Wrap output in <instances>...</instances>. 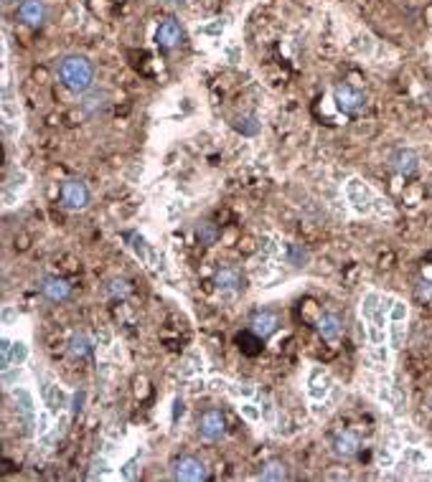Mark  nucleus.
Wrapping results in <instances>:
<instances>
[{
  "instance_id": "obj_16",
  "label": "nucleus",
  "mask_w": 432,
  "mask_h": 482,
  "mask_svg": "<svg viewBox=\"0 0 432 482\" xmlns=\"http://www.w3.org/2000/svg\"><path fill=\"white\" fill-rule=\"evenodd\" d=\"M196 236H199V241L204 246H214L219 241V226L211 224V221H204V224L196 226Z\"/></svg>"
},
{
  "instance_id": "obj_19",
  "label": "nucleus",
  "mask_w": 432,
  "mask_h": 482,
  "mask_svg": "<svg viewBox=\"0 0 432 482\" xmlns=\"http://www.w3.org/2000/svg\"><path fill=\"white\" fill-rule=\"evenodd\" d=\"M82 107L89 112V115H97V110H102V107H105V94H102V92L89 94V97L82 102Z\"/></svg>"
},
{
  "instance_id": "obj_8",
  "label": "nucleus",
  "mask_w": 432,
  "mask_h": 482,
  "mask_svg": "<svg viewBox=\"0 0 432 482\" xmlns=\"http://www.w3.org/2000/svg\"><path fill=\"white\" fill-rule=\"evenodd\" d=\"M155 38H158V46L163 48H175L181 46L183 41V28L178 21H173V18H168V21H163V23L158 26V33H155Z\"/></svg>"
},
{
  "instance_id": "obj_14",
  "label": "nucleus",
  "mask_w": 432,
  "mask_h": 482,
  "mask_svg": "<svg viewBox=\"0 0 432 482\" xmlns=\"http://www.w3.org/2000/svg\"><path fill=\"white\" fill-rule=\"evenodd\" d=\"M69 350L74 358H89V355H92V340H89L84 332H76V335L71 337Z\"/></svg>"
},
{
  "instance_id": "obj_9",
  "label": "nucleus",
  "mask_w": 432,
  "mask_h": 482,
  "mask_svg": "<svg viewBox=\"0 0 432 482\" xmlns=\"http://www.w3.org/2000/svg\"><path fill=\"white\" fill-rule=\"evenodd\" d=\"M216 287L224 292H240L245 290V274L240 272L237 267H222V269H216Z\"/></svg>"
},
{
  "instance_id": "obj_22",
  "label": "nucleus",
  "mask_w": 432,
  "mask_h": 482,
  "mask_svg": "<svg viewBox=\"0 0 432 482\" xmlns=\"http://www.w3.org/2000/svg\"><path fill=\"white\" fill-rule=\"evenodd\" d=\"M3 3H6V6H13V3H18V0H3Z\"/></svg>"
},
{
  "instance_id": "obj_20",
  "label": "nucleus",
  "mask_w": 432,
  "mask_h": 482,
  "mask_svg": "<svg viewBox=\"0 0 432 482\" xmlns=\"http://www.w3.org/2000/svg\"><path fill=\"white\" fill-rule=\"evenodd\" d=\"M290 262L295 264V267H305V262H308V251L292 244L290 246Z\"/></svg>"
},
{
  "instance_id": "obj_4",
  "label": "nucleus",
  "mask_w": 432,
  "mask_h": 482,
  "mask_svg": "<svg viewBox=\"0 0 432 482\" xmlns=\"http://www.w3.org/2000/svg\"><path fill=\"white\" fill-rule=\"evenodd\" d=\"M173 477L175 480H181V482H201V480L209 477V470H206V465L201 462V459L181 457V459H175Z\"/></svg>"
},
{
  "instance_id": "obj_1",
  "label": "nucleus",
  "mask_w": 432,
  "mask_h": 482,
  "mask_svg": "<svg viewBox=\"0 0 432 482\" xmlns=\"http://www.w3.org/2000/svg\"><path fill=\"white\" fill-rule=\"evenodd\" d=\"M58 82L74 94H87L94 84V66L84 56H66L58 64Z\"/></svg>"
},
{
  "instance_id": "obj_10",
  "label": "nucleus",
  "mask_w": 432,
  "mask_h": 482,
  "mask_svg": "<svg viewBox=\"0 0 432 482\" xmlns=\"http://www.w3.org/2000/svg\"><path fill=\"white\" fill-rule=\"evenodd\" d=\"M389 163L399 175H415L420 170V157L412 150H397L389 157Z\"/></svg>"
},
{
  "instance_id": "obj_21",
  "label": "nucleus",
  "mask_w": 432,
  "mask_h": 482,
  "mask_svg": "<svg viewBox=\"0 0 432 482\" xmlns=\"http://www.w3.org/2000/svg\"><path fill=\"white\" fill-rule=\"evenodd\" d=\"M82 401H84V391H79V394L74 396V414L82 412Z\"/></svg>"
},
{
  "instance_id": "obj_12",
  "label": "nucleus",
  "mask_w": 432,
  "mask_h": 482,
  "mask_svg": "<svg viewBox=\"0 0 432 482\" xmlns=\"http://www.w3.org/2000/svg\"><path fill=\"white\" fill-rule=\"evenodd\" d=\"M318 332H321L323 340H339L341 332H344V320L336 313H326L318 320Z\"/></svg>"
},
{
  "instance_id": "obj_17",
  "label": "nucleus",
  "mask_w": 432,
  "mask_h": 482,
  "mask_svg": "<svg viewBox=\"0 0 432 482\" xmlns=\"http://www.w3.org/2000/svg\"><path fill=\"white\" fill-rule=\"evenodd\" d=\"M234 127L240 130L242 135H257L259 132V122H257V117H240V120H237V122H234Z\"/></svg>"
},
{
  "instance_id": "obj_18",
  "label": "nucleus",
  "mask_w": 432,
  "mask_h": 482,
  "mask_svg": "<svg viewBox=\"0 0 432 482\" xmlns=\"http://www.w3.org/2000/svg\"><path fill=\"white\" fill-rule=\"evenodd\" d=\"M107 292H110L112 297H128L130 292H133V287H130L128 279H112L110 285H107Z\"/></svg>"
},
{
  "instance_id": "obj_3",
  "label": "nucleus",
  "mask_w": 432,
  "mask_h": 482,
  "mask_svg": "<svg viewBox=\"0 0 432 482\" xmlns=\"http://www.w3.org/2000/svg\"><path fill=\"white\" fill-rule=\"evenodd\" d=\"M333 97H336L339 110H344L346 115H359V112L366 107V97H364V92L349 87V84H339V87L333 89Z\"/></svg>"
},
{
  "instance_id": "obj_13",
  "label": "nucleus",
  "mask_w": 432,
  "mask_h": 482,
  "mask_svg": "<svg viewBox=\"0 0 432 482\" xmlns=\"http://www.w3.org/2000/svg\"><path fill=\"white\" fill-rule=\"evenodd\" d=\"M333 452H336V457H341V459L356 457L359 436L354 434V431H344V434H339L336 436V441H333Z\"/></svg>"
},
{
  "instance_id": "obj_6",
  "label": "nucleus",
  "mask_w": 432,
  "mask_h": 482,
  "mask_svg": "<svg viewBox=\"0 0 432 482\" xmlns=\"http://www.w3.org/2000/svg\"><path fill=\"white\" fill-rule=\"evenodd\" d=\"M277 328H280V318H277L272 310H262V313H257L250 320V330L254 332V335L262 337V340L269 335H274Z\"/></svg>"
},
{
  "instance_id": "obj_2",
  "label": "nucleus",
  "mask_w": 432,
  "mask_h": 482,
  "mask_svg": "<svg viewBox=\"0 0 432 482\" xmlns=\"http://www.w3.org/2000/svg\"><path fill=\"white\" fill-rule=\"evenodd\" d=\"M89 198L92 196H89V188L84 180L71 178V180H64V183H61V206H64V209L82 211L89 206Z\"/></svg>"
},
{
  "instance_id": "obj_5",
  "label": "nucleus",
  "mask_w": 432,
  "mask_h": 482,
  "mask_svg": "<svg viewBox=\"0 0 432 482\" xmlns=\"http://www.w3.org/2000/svg\"><path fill=\"white\" fill-rule=\"evenodd\" d=\"M199 431L204 439L209 441H219L227 431V421H224V414L219 409H209V412L201 414L199 419Z\"/></svg>"
},
{
  "instance_id": "obj_11",
  "label": "nucleus",
  "mask_w": 432,
  "mask_h": 482,
  "mask_svg": "<svg viewBox=\"0 0 432 482\" xmlns=\"http://www.w3.org/2000/svg\"><path fill=\"white\" fill-rule=\"evenodd\" d=\"M41 292L51 300V303H64V300L71 297V285H66L64 279H58V277H43Z\"/></svg>"
},
{
  "instance_id": "obj_7",
  "label": "nucleus",
  "mask_w": 432,
  "mask_h": 482,
  "mask_svg": "<svg viewBox=\"0 0 432 482\" xmlns=\"http://www.w3.org/2000/svg\"><path fill=\"white\" fill-rule=\"evenodd\" d=\"M18 16H21L26 26L38 28L46 21V6H43V0H24L21 8H18Z\"/></svg>"
},
{
  "instance_id": "obj_15",
  "label": "nucleus",
  "mask_w": 432,
  "mask_h": 482,
  "mask_svg": "<svg viewBox=\"0 0 432 482\" xmlns=\"http://www.w3.org/2000/svg\"><path fill=\"white\" fill-rule=\"evenodd\" d=\"M262 480H267V482H282V480H287V467H285V462H277V459H272V462H267V465L262 467Z\"/></svg>"
}]
</instances>
